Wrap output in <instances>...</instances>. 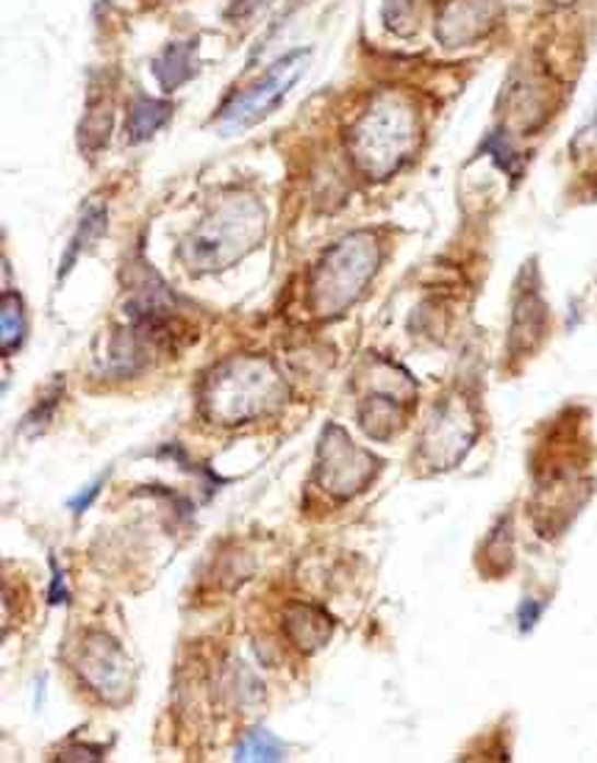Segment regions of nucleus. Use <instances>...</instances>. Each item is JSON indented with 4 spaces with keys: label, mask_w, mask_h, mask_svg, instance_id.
<instances>
[{
    "label": "nucleus",
    "mask_w": 597,
    "mask_h": 763,
    "mask_svg": "<svg viewBox=\"0 0 597 763\" xmlns=\"http://www.w3.org/2000/svg\"><path fill=\"white\" fill-rule=\"evenodd\" d=\"M420 142L417 111L398 92H384L350 128V156L370 180L393 178Z\"/></svg>",
    "instance_id": "f257e3e1"
},
{
    "label": "nucleus",
    "mask_w": 597,
    "mask_h": 763,
    "mask_svg": "<svg viewBox=\"0 0 597 763\" xmlns=\"http://www.w3.org/2000/svg\"><path fill=\"white\" fill-rule=\"evenodd\" d=\"M203 411L218 425H242L276 411L286 400V386L270 361L231 359L218 364L203 384Z\"/></svg>",
    "instance_id": "f03ea898"
},
{
    "label": "nucleus",
    "mask_w": 597,
    "mask_h": 763,
    "mask_svg": "<svg viewBox=\"0 0 597 763\" xmlns=\"http://www.w3.org/2000/svg\"><path fill=\"white\" fill-rule=\"evenodd\" d=\"M265 231L267 214L259 200L248 195H231L195 225L189 239L182 245V259L198 275L225 270L245 253L254 250Z\"/></svg>",
    "instance_id": "7ed1b4c3"
},
{
    "label": "nucleus",
    "mask_w": 597,
    "mask_h": 763,
    "mask_svg": "<svg viewBox=\"0 0 597 763\" xmlns=\"http://www.w3.org/2000/svg\"><path fill=\"white\" fill-rule=\"evenodd\" d=\"M378 239L367 231L344 236L312 272V312L339 317L364 295L378 270Z\"/></svg>",
    "instance_id": "20e7f679"
},
{
    "label": "nucleus",
    "mask_w": 597,
    "mask_h": 763,
    "mask_svg": "<svg viewBox=\"0 0 597 763\" xmlns=\"http://www.w3.org/2000/svg\"><path fill=\"white\" fill-rule=\"evenodd\" d=\"M378 467L381 461L373 453L353 445L339 425H328L320 439V450H317L314 481L320 483L323 492L331 497L348 500L373 483Z\"/></svg>",
    "instance_id": "39448f33"
},
{
    "label": "nucleus",
    "mask_w": 597,
    "mask_h": 763,
    "mask_svg": "<svg viewBox=\"0 0 597 763\" xmlns=\"http://www.w3.org/2000/svg\"><path fill=\"white\" fill-rule=\"evenodd\" d=\"M308 61H312V50L297 48L292 54H286L284 59H278L276 64L267 70V75H261L248 92H242L223 115V128L225 131H245V128L256 126L265 117H270L281 103L286 101L292 90L297 86V81L303 79V72L308 70Z\"/></svg>",
    "instance_id": "423d86ee"
},
{
    "label": "nucleus",
    "mask_w": 597,
    "mask_h": 763,
    "mask_svg": "<svg viewBox=\"0 0 597 763\" xmlns=\"http://www.w3.org/2000/svg\"><path fill=\"white\" fill-rule=\"evenodd\" d=\"M478 436L476 414L461 397H447L429 416L423 436L417 439V450L431 469H450L465 458Z\"/></svg>",
    "instance_id": "0eeeda50"
},
{
    "label": "nucleus",
    "mask_w": 597,
    "mask_h": 763,
    "mask_svg": "<svg viewBox=\"0 0 597 763\" xmlns=\"http://www.w3.org/2000/svg\"><path fill=\"white\" fill-rule=\"evenodd\" d=\"M79 672L84 683H90L92 692L101 694V697L115 700L128 692V661L115 638L101 636V633L84 638Z\"/></svg>",
    "instance_id": "6e6552de"
},
{
    "label": "nucleus",
    "mask_w": 597,
    "mask_h": 763,
    "mask_svg": "<svg viewBox=\"0 0 597 763\" xmlns=\"http://www.w3.org/2000/svg\"><path fill=\"white\" fill-rule=\"evenodd\" d=\"M284 631L295 647H301L303 653H314V649L326 647L333 633V622L320 608L292 606L284 617Z\"/></svg>",
    "instance_id": "1a4fd4ad"
},
{
    "label": "nucleus",
    "mask_w": 597,
    "mask_h": 763,
    "mask_svg": "<svg viewBox=\"0 0 597 763\" xmlns=\"http://www.w3.org/2000/svg\"><path fill=\"white\" fill-rule=\"evenodd\" d=\"M195 72H198V64H195V43L167 45V48L159 54V59L153 61V75H156L159 84L167 92L187 84Z\"/></svg>",
    "instance_id": "9d476101"
},
{
    "label": "nucleus",
    "mask_w": 597,
    "mask_h": 763,
    "mask_svg": "<svg viewBox=\"0 0 597 763\" xmlns=\"http://www.w3.org/2000/svg\"><path fill=\"white\" fill-rule=\"evenodd\" d=\"M173 115V106L164 101H153V97H139L131 106V117H128V142H145L151 139L164 122Z\"/></svg>",
    "instance_id": "9b49d317"
},
{
    "label": "nucleus",
    "mask_w": 597,
    "mask_h": 763,
    "mask_svg": "<svg viewBox=\"0 0 597 763\" xmlns=\"http://www.w3.org/2000/svg\"><path fill=\"white\" fill-rule=\"evenodd\" d=\"M359 422H362V427L373 439H389L400 427L398 406L389 397H370L367 403L362 406V411H359Z\"/></svg>",
    "instance_id": "f8f14e48"
},
{
    "label": "nucleus",
    "mask_w": 597,
    "mask_h": 763,
    "mask_svg": "<svg viewBox=\"0 0 597 763\" xmlns=\"http://www.w3.org/2000/svg\"><path fill=\"white\" fill-rule=\"evenodd\" d=\"M25 337V314H23V301L14 292H3V301H0V344H3V353L12 355L14 350L23 344Z\"/></svg>",
    "instance_id": "ddd939ff"
},
{
    "label": "nucleus",
    "mask_w": 597,
    "mask_h": 763,
    "mask_svg": "<svg viewBox=\"0 0 597 763\" xmlns=\"http://www.w3.org/2000/svg\"><path fill=\"white\" fill-rule=\"evenodd\" d=\"M236 761H281L284 744L270 730H250L236 747Z\"/></svg>",
    "instance_id": "4468645a"
},
{
    "label": "nucleus",
    "mask_w": 597,
    "mask_h": 763,
    "mask_svg": "<svg viewBox=\"0 0 597 763\" xmlns=\"http://www.w3.org/2000/svg\"><path fill=\"white\" fill-rule=\"evenodd\" d=\"M103 228H106V209H103V206H92V209L84 214V220H81L73 242H70V250H67V256L61 259V275H65V272L73 267V261L79 259L81 247L90 245V242H95L97 236L103 234Z\"/></svg>",
    "instance_id": "2eb2a0df"
},
{
    "label": "nucleus",
    "mask_w": 597,
    "mask_h": 763,
    "mask_svg": "<svg viewBox=\"0 0 597 763\" xmlns=\"http://www.w3.org/2000/svg\"><path fill=\"white\" fill-rule=\"evenodd\" d=\"M539 613H542V606H537V602H534V600L525 602L523 611H519V627H523V631H528V627L537 625Z\"/></svg>",
    "instance_id": "dca6fc26"
},
{
    "label": "nucleus",
    "mask_w": 597,
    "mask_h": 763,
    "mask_svg": "<svg viewBox=\"0 0 597 763\" xmlns=\"http://www.w3.org/2000/svg\"><path fill=\"white\" fill-rule=\"evenodd\" d=\"M101 483H103V478H97V481L92 483V486H90V492H81L79 497H73V500H70V505H73V508H75V514H81V512H84L86 505H90L92 500H95V494L101 492Z\"/></svg>",
    "instance_id": "f3484780"
},
{
    "label": "nucleus",
    "mask_w": 597,
    "mask_h": 763,
    "mask_svg": "<svg viewBox=\"0 0 597 763\" xmlns=\"http://www.w3.org/2000/svg\"><path fill=\"white\" fill-rule=\"evenodd\" d=\"M61 572L59 566L54 564V589H50V602H67V591H61Z\"/></svg>",
    "instance_id": "a211bd4d"
},
{
    "label": "nucleus",
    "mask_w": 597,
    "mask_h": 763,
    "mask_svg": "<svg viewBox=\"0 0 597 763\" xmlns=\"http://www.w3.org/2000/svg\"><path fill=\"white\" fill-rule=\"evenodd\" d=\"M550 3H555V7H567V3H573V0H550Z\"/></svg>",
    "instance_id": "6ab92c4d"
}]
</instances>
